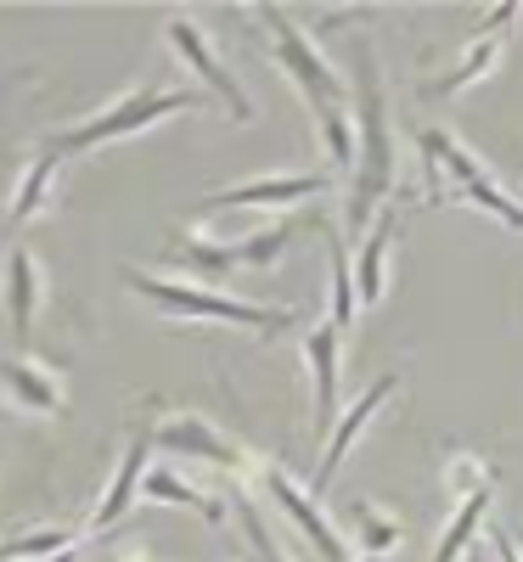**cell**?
I'll use <instances>...</instances> for the list:
<instances>
[{"label":"cell","instance_id":"6da1fadb","mask_svg":"<svg viewBox=\"0 0 523 562\" xmlns=\"http://www.w3.org/2000/svg\"><path fill=\"white\" fill-rule=\"evenodd\" d=\"M248 18L265 29L270 63L288 74V85L299 90V102L310 108L315 135H321V153L332 158V169L355 175V90L344 85V74L321 57V45L281 7H248Z\"/></svg>","mask_w":523,"mask_h":562},{"label":"cell","instance_id":"7a4b0ae2","mask_svg":"<svg viewBox=\"0 0 523 562\" xmlns=\"http://www.w3.org/2000/svg\"><path fill=\"white\" fill-rule=\"evenodd\" d=\"M349 90H355V175H349V203H344V231H371V214L394 192L400 153H394V119H389V90H383V63H377L371 40H349Z\"/></svg>","mask_w":523,"mask_h":562},{"label":"cell","instance_id":"3957f363","mask_svg":"<svg viewBox=\"0 0 523 562\" xmlns=\"http://www.w3.org/2000/svg\"><path fill=\"white\" fill-rule=\"evenodd\" d=\"M124 288L141 304H153L164 321H203V326H231V333H254V338H288L299 326L293 304H248V299L198 288L186 276H147V270L124 265Z\"/></svg>","mask_w":523,"mask_h":562},{"label":"cell","instance_id":"277c9868","mask_svg":"<svg viewBox=\"0 0 523 562\" xmlns=\"http://www.w3.org/2000/svg\"><path fill=\"white\" fill-rule=\"evenodd\" d=\"M416 158H422V203L445 209V203H467L490 214L507 231H523V203L490 175V164L479 153H467L450 130H416Z\"/></svg>","mask_w":523,"mask_h":562},{"label":"cell","instance_id":"5b68a950","mask_svg":"<svg viewBox=\"0 0 523 562\" xmlns=\"http://www.w3.org/2000/svg\"><path fill=\"white\" fill-rule=\"evenodd\" d=\"M203 108V97L198 90H180V85H130L124 97H113L108 108H97V113H85L79 124H68V130H57L52 140H45V153L52 158H79V153H97V147H113V140H135V135H147V130H158V124H169V119H180V113H198Z\"/></svg>","mask_w":523,"mask_h":562},{"label":"cell","instance_id":"8992f818","mask_svg":"<svg viewBox=\"0 0 523 562\" xmlns=\"http://www.w3.org/2000/svg\"><path fill=\"white\" fill-rule=\"evenodd\" d=\"M147 445L164 450V456H180V461H203V467H214V473H225V479H236V484H259V473H265V456H254L236 434H225L220 422H209V416H198V411H169V416H158L153 434H147Z\"/></svg>","mask_w":523,"mask_h":562},{"label":"cell","instance_id":"52a82bcc","mask_svg":"<svg viewBox=\"0 0 523 562\" xmlns=\"http://www.w3.org/2000/svg\"><path fill=\"white\" fill-rule=\"evenodd\" d=\"M326 169H288V175H254V180H236V186H220L198 203V214H236V209H254V214H299V209H315L326 192H332Z\"/></svg>","mask_w":523,"mask_h":562},{"label":"cell","instance_id":"ba28073f","mask_svg":"<svg viewBox=\"0 0 523 562\" xmlns=\"http://www.w3.org/2000/svg\"><path fill=\"white\" fill-rule=\"evenodd\" d=\"M259 490H265V501L281 512V518H288V529L304 535V546H310L321 562H349V540H344V529H332V518L315 506V490L299 484L281 461H265Z\"/></svg>","mask_w":523,"mask_h":562},{"label":"cell","instance_id":"9c48e42d","mask_svg":"<svg viewBox=\"0 0 523 562\" xmlns=\"http://www.w3.org/2000/svg\"><path fill=\"white\" fill-rule=\"evenodd\" d=\"M164 40H169V52L198 74V85L209 90V97L236 119V124H248L254 119V102L243 97V85H236V74L220 63V52H214V40H209V29L198 23V18H186V12H169L164 18Z\"/></svg>","mask_w":523,"mask_h":562},{"label":"cell","instance_id":"30bf717a","mask_svg":"<svg viewBox=\"0 0 523 562\" xmlns=\"http://www.w3.org/2000/svg\"><path fill=\"white\" fill-rule=\"evenodd\" d=\"M304 371H310V416H315V445L326 450L338 428V394H344V326L315 321L304 333Z\"/></svg>","mask_w":523,"mask_h":562},{"label":"cell","instance_id":"8fae6325","mask_svg":"<svg viewBox=\"0 0 523 562\" xmlns=\"http://www.w3.org/2000/svg\"><path fill=\"white\" fill-rule=\"evenodd\" d=\"M40 304H45V270L34 259V248H7V259H0V310H7V326L18 349L29 355L34 344V326H40Z\"/></svg>","mask_w":523,"mask_h":562},{"label":"cell","instance_id":"7c38bea8","mask_svg":"<svg viewBox=\"0 0 523 562\" xmlns=\"http://www.w3.org/2000/svg\"><path fill=\"white\" fill-rule=\"evenodd\" d=\"M400 383H405V371H383L377 383H366L360 389V400L338 416V428H332V439H326V450H321V461H315V479H310V490L321 495V490H332V479H338V467L349 461V450H355V439L366 434V422L383 411L394 394H400Z\"/></svg>","mask_w":523,"mask_h":562},{"label":"cell","instance_id":"4fadbf2b","mask_svg":"<svg viewBox=\"0 0 523 562\" xmlns=\"http://www.w3.org/2000/svg\"><path fill=\"white\" fill-rule=\"evenodd\" d=\"M0 394H7L18 411L57 422L68 411V389L52 366H40L34 355H0Z\"/></svg>","mask_w":523,"mask_h":562},{"label":"cell","instance_id":"5bb4252c","mask_svg":"<svg viewBox=\"0 0 523 562\" xmlns=\"http://www.w3.org/2000/svg\"><path fill=\"white\" fill-rule=\"evenodd\" d=\"M164 259H169V265H186V270H192L186 281H198V288H214V293H220V281H225V276L248 270V259H243V237H236V243H214V237H203V231H169Z\"/></svg>","mask_w":523,"mask_h":562},{"label":"cell","instance_id":"9a60e30c","mask_svg":"<svg viewBox=\"0 0 523 562\" xmlns=\"http://www.w3.org/2000/svg\"><path fill=\"white\" fill-rule=\"evenodd\" d=\"M153 445L147 439H130L124 445V456H119V467H113V484L102 490V501H97V512L85 518V535H102V529H113L124 512L141 501V484H147V473H153Z\"/></svg>","mask_w":523,"mask_h":562},{"label":"cell","instance_id":"2e32d148","mask_svg":"<svg viewBox=\"0 0 523 562\" xmlns=\"http://www.w3.org/2000/svg\"><path fill=\"white\" fill-rule=\"evenodd\" d=\"M496 63H501V40H496V34H472V40L461 45V57H456L445 74L422 79L416 90H422V102H456L461 90H472Z\"/></svg>","mask_w":523,"mask_h":562},{"label":"cell","instance_id":"e0dca14e","mask_svg":"<svg viewBox=\"0 0 523 562\" xmlns=\"http://www.w3.org/2000/svg\"><path fill=\"white\" fill-rule=\"evenodd\" d=\"M394 243H400V214H377V225L360 237V254H355V288H360V304L371 310L377 299L389 293V259H394Z\"/></svg>","mask_w":523,"mask_h":562},{"label":"cell","instance_id":"ac0fdd59","mask_svg":"<svg viewBox=\"0 0 523 562\" xmlns=\"http://www.w3.org/2000/svg\"><path fill=\"white\" fill-rule=\"evenodd\" d=\"M141 501H153V506H180V512H198L203 524H225V501L214 495V490H203V484H186L175 467H153L147 473V484H141Z\"/></svg>","mask_w":523,"mask_h":562},{"label":"cell","instance_id":"d6986e66","mask_svg":"<svg viewBox=\"0 0 523 562\" xmlns=\"http://www.w3.org/2000/svg\"><path fill=\"white\" fill-rule=\"evenodd\" d=\"M57 175H63V158H52L45 147H40L29 164H23V175H18V192H12V203H7L12 225H34L45 209L57 203Z\"/></svg>","mask_w":523,"mask_h":562},{"label":"cell","instance_id":"ffe728a7","mask_svg":"<svg viewBox=\"0 0 523 562\" xmlns=\"http://www.w3.org/2000/svg\"><path fill=\"white\" fill-rule=\"evenodd\" d=\"M490 506H496V490L461 501L450 512V524H445V535H439V546H434V557H427V562H456L461 551H472V540H485V529H490Z\"/></svg>","mask_w":523,"mask_h":562},{"label":"cell","instance_id":"44dd1931","mask_svg":"<svg viewBox=\"0 0 523 562\" xmlns=\"http://www.w3.org/2000/svg\"><path fill=\"white\" fill-rule=\"evenodd\" d=\"M326 248H332V281H326V321L332 326H344V333H349V326L360 321V288H355V259H344V248H338V231H326Z\"/></svg>","mask_w":523,"mask_h":562},{"label":"cell","instance_id":"7402d4cb","mask_svg":"<svg viewBox=\"0 0 523 562\" xmlns=\"http://www.w3.org/2000/svg\"><path fill=\"white\" fill-rule=\"evenodd\" d=\"M445 490L456 495V506L472 501V495H485V490H496V461L479 456V450H450L445 456Z\"/></svg>","mask_w":523,"mask_h":562},{"label":"cell","instance_id":"603a6c76","mask_svg":"<svg viewBox=\"0 0 523 562\" xmlns=\"http://www.w3.org/2000/svg\"><path fill=\"white\" fill-rule=\"evenodd\" d=\"M85 540H90L85 529H29L23 540H7V546H0V562H45V557L79 551Z\"/></svg>","mask_w":523,"mask_h":562},{"label":"cell","instance_id":"cb8c5ba5","mask_svg":"<svg viewBox=\"0 0 523 562\" xmlns=\"http://www.w3.org/2000/svg\"><path fill=\"white\" fill-rule=\"evenodd\" d=\"M349 524H355V535H360L366 557H383V562H389V551L400 546V524H394V512H377L371 501H355Z\"/></svg>","mask_w":523,"mask_h":562},{"label":"cell","instance_id":"d4e9b609","mask_svg":"<svg viewBox=\"0 0 523 562\" xmlns=\"http://www.w3.org/2000/svg\"><path fill=\"white\" fill-rule=\"evenodd\" d=\"M485 546L496 551V562H523V546L512 540V529H507V524H490V529H485Z\"/></svg>","mask_w":523,"mask_h":562},{"label":"cell","instance_id":"484cf974","mask_svg":"<svg viewBox=\"0 0 523 562\" xmlns=\"http://www.w3.org/2000/svg\"><path fill=\"white\" fill-rule=\"evenodd\" d=\"M45 562H74V551H63V557H45Z\"/></svg>","mask_w":523,"mask_h":562},{"label":"cell","instance_id":"4316f807","mask_svg":"<svg viewBox=\"0 0 523 562\" xmlns=\"http://www.w3.org/2000/svg\"><path fill=\"white\" fill-rule=\"evenodd\" d=\"M467 562H485V557H479V551H467Z\"/></svg>","mask_w":523,"mask_h":562},{"label":"cell","instance_id":"83f0119b","mask_svg":"<svg viewBox=\"0 0 523 562\" xmlns=\"http://www.w3.org/2000/svg\"><path fill=\"white\" fill-rule=\"evenodd\" d=\"M360 562H383V557H360Z\"/></svg>","mask_w":523,"mask_h":562},{"label":"cell","instance_id":"f1b7e54d","mask_svg":"<svg viewBox=\"0 0 523 562\" xmlns=\"http://www.w3.org/2000/svg\"><path fill=\"white\" fill-rule=\"evenodd\" d=\"M119 562H141V557H119Z\"/></svg>","mask_w":523,"mask_h":562}]
</instances>
